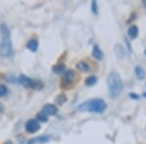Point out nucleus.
I'll return each mask as SVG.
<instances>
[{
	"label": "nucleus",
	"mask_w": 146,
	"mask_h": 144,
	"mask_svg": "<svg viewBox=\"0 0 146 144\" xmlns=\"http://www.w3.org/2000/svg\"><path fill=\"white\" fill-rule=\"evenodd\" d=\"M64 69H65V66L63 64H58V65H56V66H54V68H53L54 72H56V73L63 72Z\"/></svg>",
	"instance_id": "18"
},
{
	"label": "nucleus",
	"mask_w": 146,
	"mask_h": 144,
	"mask_svg": "<svg viewBox=\"0 0 146 144\" xmlns=\"http://www.w3.org/2000/svg\"><path fill=\"white\" fill-rule=\"evenodd\" d=\"M128 35L131 39H135L138 35V28L136 25H131L128 29Z\"/></svg>",
	"instance_id": "10"
},
{
	"label": "nucleus",
	"mask_w": 146,
	"mask_h": 144,
	"mask_svg": "<svg viewBox=\"0 0 146 144\" xmlns=\"http://www.w3.org/2000/svg\"><path fill=\"white\" fill-rule=\"evenodd\" d=\"M96 82H98V78L95 76H90L86 79L85 84H86V86H88V87H92L95 84H96Z\"/></svg>",
	"instance_id": "15"
},
{
	"label": "nucleus",
	"mask_w": 146,
	"mask_h": 144,
	"mask_svg": "<svg viewBox=\"0 0 146 144\" xmlns=\"http://www.w3.org/2000/svg\"><path fill=\"white\" fill-rule=\"evenodd\" d=\"M78 109L81 112H92V113H103L106 109V104L104 100L96 98L85 101L78 106Z\"/></svg>",
	"instance_id": "3"
},
{
	"label": "nucleus",
	"mask_w": 146,
	"mask_h": 144,
	"mask_svg": "<svg viewBox=\"0 0 146 144\" xmlns=\"http://www.w3.org/2000/svg\"><path fill=\"white\" fill-rule=\"evenodd\" d=\"M77 69L80 70V71L82 72H89L90 71V66H89V64L87 62H85V61H80V62L77 63L76 65Z\"/></svg>",
	"instance_id": "12"
},
{
	"label": "nucleus",
	"mask_w": 146,
	"mask_h": 144,
	"mask_svg": "<svg viewBox=\"0 0 146 144\" xmlns=\"http://www.w3.org/2000/svg\"><path fill=\"white\" fill-rule=\"evenodd\" d=\"M76 78V73L73 70H67V71L64 72V75L62 77V86H70L73 81L75 80Z\"/></svg>",
	"instance_id": "6"
},
{
	"label": "nucleus",
	"mask_w": 146,
	"mask_h": 144,
	"mask_svg": "<svg viewBox=\"0 0 146 144\" xmlns=\"http://www.w3.org/2000/svg\"><path fill=\"white\" fill-rule=\"evenodd\" d=\"M92 10L95 14H98V3H96V1L92 2Z\"/></svg>",
	"instance_id": "20"
},
{
	"label": "nucleus",
	"mask_w": 146,
	"mask_h": 144,
	"mask_svg": "<svg viewBox=\"0 0 146 144\" xmlns=\"http://www.w3.org/2000/svg\"><path fill=\"white\" fill-rule=\"evenodd\" d=\"M47 120H48V116L44 114L42 111L37 114V121H38V122L44 123V122H47Z\"/></svg>",
	"instance_id": "17"
},
{
	"label": "nucleus",
	"mask_w": 146,
	"mask_h": 144,
	"mask_svg": "<svg viewBox=\"0 0 146 144\" xmlns=\"http://www.w3.org/2000/svg\"><path fill=\"white\" fill-rule=\"evenodd\" d=\"M144 96H146V93H145V94H144Z\"/></svg>",
	"instance_id": "24"
},
{
	"label": "nucleus",
	"mask_w": 146,
	"mask_h": 144,
	"mask_svg": "<svg viewBox=\"0 0 146 144\" xmlns=\"http://www.w3.org/2000/svg\"><path fill=\"white\" fill-rule=\"evenodd\" d=\"M42 112L44 113L47 116H52V115H55L58 112V108L56 105L54 104H46L43 106L42 108Z\"/></svg>",
	"instance_id": "7"
},
{
	"label": "nucleus",
	"mask_w": 146,
	"mask_h": 144,
	"mask_svg": "<svg viewBox=\"0 0 146 144\" xmlns=\"http://www.w3.org/2000/svg\"><path fill=\"white\" fill-rule=\"evenodd\" d=\"M8 94V89L4 85H0V96H5Z\"/></svg>",
	"instance_id": "19"
},
{
	"label": "nucleus",
	"mask_w": 146,
	"mask_h": 144,
	"mask_svg": "<svg viewBox=\"0 0 146 144\" xmlns=\"http://www.w3.org/2000/svg\"><path fill=\"white\" fill-rule=\"evenodd\" d=\"M114 51H115V55L119 58H124L125 56H126V50H125L124 47L120 44H117L116 46H115Z\"/></svg>",
	"instance_id": "8"
},
{
	"label": "nucleus",
	"mask_w": 146,
	"mask_h": 144,
	"mask_svg": "<svg viewBox=\"0 0 146 144\" xmlns=\"http://www.w3.org/2000/svg\"><path fill=\"white\" fill-rule=\"evenodd\" d=\"M12 54V41L10 30L5 23L0 25V56L8 58Z\"/></svg>",
	"instance_id": "2"
},
{
	"label": "nucleus",
	"mask_w": 146,
	"mask_h": 144,
	"mask_svg": "<svg viewBox=\"0 0 146 144\" xmlns=\"http://www.w3.org/2000/svg\"><path fill=\"white\" fill-rule=\"evenodd\" d=\"M142 3H143V5H144V6L146 7V0H143V1H142Z\"/></svg>",
	"instance_id": "21"
},
{
	"label": "nucleus",
	"mask_w": 146,
	"mask_h": 144,
	"mask_svg": "<svg viewBox=\"0 0 146 144\" xmlns=\"http://www.w3.org/2000/svg\"><path fill=\"white\" fill-rule=\"evenodd\" d=\"M144 53H145V56H146V49H145V52H144Z\"/></svg>",
	"instance_id": "23"
},
{
	"label": "nucleus",
	"mask_w": 146,
	"mask_h": 144,
	"mask_svg": "<svg viewBox=\"0 0 146 144\" xmlns=\"http://www.w3.org/2000/svg\"><path fill=\"white\" fill-rule=\"evenodd\" d=\"M56 101L60 105H62V104H63V103H65L67 101V98H66V96H65V94H58V96L56 98Z\"/></svg>",
	"instance_id": "16"
},
{
	"label": "nucleus",
	"mask_w": 146,
	"mask_h": 144,
	"mask_svg": "<svg viewBox=\"0 0 146 144\" xmlns=\"http://www.w3.org/2000/svg\"><path fill=\"white\" fill-rule=\"evenodd\" d=\"M93 56L95 58L98 60H101L103 58V53L102 51L100 50V48L98 46V45H94V48H93Z\"/></svg>",
	"instance_id": "9"
},
{
	"label": "nucleus",
	"mask_w": 146,
	"mask_h": 144,
	"mask_svg": "<svg viewBox=\"0 0 146 144\" xmlns=\"http://www.w3.org/2000/svg\"><path fill=\"white\" fill-rule=\"evenodd\" d=\"M40 123L37 121L36 119H31L28 120L25 124V131H27L28 133H35L40 129Z\"/></svg>",
	"instance_id": "5"
},
{
	"label": "nucleus",
	"mask_w": 146,
	"mask_h": 144,
	"mask_svg": "<svg viewBox=\"0 0 146 144\" xmlns=\"http://www.w3.org/2000/svg\"><path fill=\"white\" fill-rule=\"evenodd\" d=\"M49 139H50V136H48V135L39 136V137H36L34 139L29 140V142H28L27 144H35L36 142H47V141H49Z\"/></svg>",
	"instance_id": "14"
},
{
	"label": "nucleus",
	"mask_w": 146,
	"mask_h": 144,
	"mask_svg": "<svg viewBox=\"0 0 146 144\" xmlns=\"http://www.w3.org/2000/svg\"><path fill=\"white\" fill-rule=\"evenodd\" d=\"M27 46V49L29 51L36 52L37 49H38L39 44H38V41H37L36 39H31V40H29V41H28Z\"/></svg>",
	"instance_id": "11"
},
{
	"label": "nucleus",
	"mask_w": 146,
	"mask_h": 144,
	"mask_svg": "<svg viewBox=\"0 0 146 144\" xmlns=\"http://www.w3.org/2000/svg\"><path fill=\"white\" fill-rule=\"evenodd\" d=\"M135 76L137 77L139 80H142L145 78V71L141 66H135Z\"/></svg>",
	"instance_id": "13"
},
{
	"label": "nucleus",
	"mask_w": 146,
	"mask_h": 144,
	"mask_svg": "<svg viewBox=\"0 0 146 144\" xmlns=\"http://www.w3.org/2000/svg\"><path fill=\"white\" fill-rule=\"evenodd\" d=\"M107 89L110 98H116L121 94L124 89V83L117 72L112 71L107 76Z\"/></svg>",
	"instance_id": "1"
},
{
	"label": "nucleus",
	"mask_w": 146,
	"mask_h": 144,
	"mask_svg": "<svg viewBox=\"0 0 146 144\" xmlns=\"http://www.w3.org/2000/svg\"><path fill=\"white\" fill-rule=\"evenodd\" d=\"M6 144H12V143H11V142H7Z\"/></svg>",
	"instance_id": "22"
},
{
	"label": "nucleus",
	"mask_w": 146,
	"mask_h": 144,
	"mask_svg": "<svg viewBox=\"0 0 146 144\" xmlns=\"http://www.w3.org/2000/svg\"><path fill=\"white\" fill-rule=\"evenodd\" d=\"M19 82H20L23 86L27 87V88H31V89H35L36 87H39L40 88V87L42 86V84H40V82L30 79V78L25 76V75H21L20 78H19Z\"/></svg>",
	"instance_id": "4"
}]
</instances>
